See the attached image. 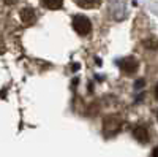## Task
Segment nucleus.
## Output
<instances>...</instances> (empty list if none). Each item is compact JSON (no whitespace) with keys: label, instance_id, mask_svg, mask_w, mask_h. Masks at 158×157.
<instances>
[{"label":"nucleus","instance_id":"1","mask_svg":"<svg viewBox=\"0 0 158 157\" xmlns=\"http://www.w3.org/2000/svg\"><path fill=\"white\" fill-rule=\"evenodd\" d=\"M73 27L79 35H87L92 29V24H90L89 18H85L84 15H76L73 18Z\"/></svg>","mask_w":158,"mask_h":157},{"label":"nucleus","instance_id":"3","mask_svg":"<svg viewBox=\"0 0 158 157\" xmlns=\"http://www.w3.org/2000/svg\"><path fill=\"white\" fill-rule=\"evenodd\" d=\"M133 137L139 141V143H147L149 141V130L144 127V125H139L133 130Z\"/></svg>","mask_w":158,"mask_h":157},{"label":"nucleus","instance_id":"2","mask_svg":"<svg viewBox=\"0 0 158 157\" xmlns=\"http://www.w3.org/2000/svg\"><path fill=\"white\" fill-rule=\"evenodd\" d=\"M120 68H122L125 73L131 75V73H135V72L138 70V62H136L133 57H125V59H122V62H120Z\"/></svg>","mask_w":158,"mask_h":157},{"label":"nucleus","instance_id":"7","mask_svg":"<svg viewBox=\"0 0 158 157\" xmlns=\"http://www.w3.org/2000/svg\"><path fill=\"white\" fill-rule=\"evenodd\" d=\"M144 46L150 48V49H156V48H158V43H156L155 40H146V41H144Z\"/></svg>","mask_w":158,"mask_h":157},{"label":"nucleus","instance_id":"10","mask_svg":"<svg viewBox=\"0 0 158 157\" xmlns=\"http://www.w3.org/2000/svg\"><path fill=\"white\" fill-rule=\"evenodd\" d=\"M142 84H144V81H142V80H139V81H138V83H136V87H141V86H142Z\"/></svg>","mask_w":158,"mask_h":157},{"label":"nucleus","instance_id":"11","mask_svg":"<svg viewBox=\"0 0 158 157\" xmlns=\"http://www.w3.org/2000/svg\"><path fill=\"white\" fill-rule=\"evenodd\" d=\"M155 94H156V97H158V84H156V87H155Z\"/></svg>","mask_w":158,"mask_h":157},{"label":"nucleus","instance_id":"4","mask_svg":"<svg viewBox=\"0 0 158 157\" xmlns=\"http://www.w3.org/2000/svg\"><path fill=\"white\" fill-rule=\"evenodd\" d=\"M21 19H22V22H24V24H27V25L33 24V22H35V19H36L35 10H33V8H24V10L21 11Z\"/></svg>","mask_w":158,"mask_h":157},{"label":"nucleus","instance_id":"5","mask_svg":"<svg viewBox=\"0 0 158 157\" xmlns=\"http://www.w3.org/2000/svg\"><path fill=\"white\" fill-rule=\"evenodd\" d=\"M43 5L49 10H59L63 5V0H43Z\"/></svg>","mask_w":158,"mask_h":157},{"label":"nucleus","instance_id":"12","mask_svg":"<svg viewBox=\"0 0 158 157\" xmlns=\"http://www.w3.org/2000/svg\"><path fill=\"white\" fill-rule=\"evenodd\" d=\"M156 117H158V113H156Z\"/></svg>","mask_w":158,"mask_h":157},{"label":"nucleus","instance_id":"6","mask_svg":"<svg viewBox=\"0 0 158 157\" xmlns=\"http://www.w3.org/2000/svg\"><path fill=\"white\" fill-rule=\"evenodd\" d=\"M74 2L79 5V7H84V8H92L98 3V0H74Z\"/></svg>","mask_w":158,"mask_h":157},{"label":"nucleus","instance_id":"9","mask_svg":"<svg viewBox=\"0 0 158 157\" xmlns=\"http://www.w3.org/2000/svg\"><path fill=\"white\" fill-rule=\"evenodd\" d=\"M152 157H158V146L152 151Z\"/></svg>","mask_w":158,"mask_h":157},{"label":"nucleus","instance_id":"8","mask_svg":"<svg viewBox=\"0 0 158 157\" xmlns=\"http://www.w3.org/2000/svg\"><path fill=\"white\" fill-rule=\"evenodd\" d=\"M18 2V0H3V3H6V5H15Z\"/></svg>","mask_w":158,"mask_h":157}]
</instances>
